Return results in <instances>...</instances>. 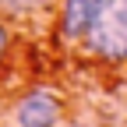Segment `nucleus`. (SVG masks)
Listing matches in <instances>:
<instances>
[{
    "label": "nucleus",
    "mask_w": 127,
    "mask_h": 127,
    "mask_svg": "<svg viewBox=\"0 0 127 127\" xmlns=\"http://www.w3.org/2000/svg\"><path fill=\"white\" fill-rule=\"evenodd\" d=\"M81 46L88 57L102 60V64L127 60V0H102Z\"/></svg>",
    "instance_id": "1"
},
{
    "label": "nucleus",
    "mask_w": 127,
    "mask_h": 127,
    "mask_svg": "<svg viewBox=\"0 0 127 127\" xmlns=\"http://www.w3.org/2000/svg\"><path fill=\"white\" fill-rule=\"evenodd\" d=\"M64 113V102L53 88H32L14 102V124L18 127H57Z\"/></svg>",
    "instance_id": "2"
},
{
    "label": "nucleus",
    "mask_w": 127,
    "mask_h": 127,
    "mask_svg": "<svg viewBox=\"0 0 127 127\" xmlns=\"http://www.w3.org/2000/svg\"><path fill=\"white\" fill-rule=\"evenodd\" d=\"M102 0H64L60 7V35L67 42H81Z\"/></svg>",
    "instance_id": "3"
},
{
    "label": "nucleus",
    "mask_w": 127,
    "mask_h": 127,
    "mask_svg": "<svg viewBox=\"0 0 127 127\" xmlns=\"http://www.w3.org/2000/svg\"><path fill=\"white\" fill-rule=\"evenodd\" d=\"M50 7V0H0V14L4 18H35Z\"/></svg>",
    "instance_id": "4"
},
{
    "label": "nucleus",
    "mask_w": 127,
    "mask_h": 127,
    "mask_svg": "<svg viewBox=\"0 0 127 127\" xmlns=\"http://www.w3.org/2000/svg\"><path fill=\"white\" fill-rule=\"evenodd\" d=\"M7 53H11V28L4 21V14H0V71H4V64H7Z\"/></svg>",
    "instance_id": "5"
}]
</instances>
